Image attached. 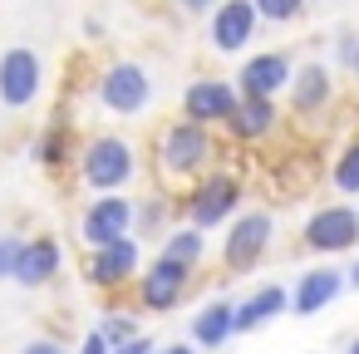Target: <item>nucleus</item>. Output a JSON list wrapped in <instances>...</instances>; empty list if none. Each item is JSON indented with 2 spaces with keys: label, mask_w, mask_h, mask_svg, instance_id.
Returning <instances> with one entry per match:
<instances>
[{
  "label": "nucleus",
  "mask_w": 359,
  "mask_h": 354,
  "mask_svg": "<svg viewBox=\"0 0 359 354\" xmlns=\"http://www.w3.org/2000/svg\"><path fill=\"white\" fill-rule=\"evenodd\" d=\"M202 251H207V231H202V226H177V231H168V236H163V256H172V261L197 266V261H202Z\"/></svg>",
  "instance_id": "obj_20"
},
{
  "label": "nucleus",
  "mask_w": 359,
  "mask_h": 354,
  "mask_svg": "<svg viewBox=\"0 0 359 354\" xmlns=\"http://www.w3.org/2000/svg\"><path fill=\"white\" fill-rule=\"evenodd\" d=\"M99 334H104V339H109V349H114V344H123L128 334H138V320H133V315H123V310H109V320L99 325Z\"/></svg>",
  "instance_id": "obj_24"
},
{
  "label": "nucleus",
  "mask_w": 359,
  "mask_h": 354,
  "mask_svg": "<svg viewBox=\"0 0 359 354\" xmlns=\"http://www.w3.org/2000/svg\"><path fill=\"white\" fill-rule=\"evenodd\" d=\"M236 84H226V79H197V84H187V94H182V118H192V123H226V114L236 109Z\"/></svg>",
  "instance_id": "obj_13"
},
{
  "label": "nucleus",
  "mask_w": 359,
  "mask_h": 354,
  "mask_svg": "<svg viewBox=\"0 0 359 354\" xmlns=\"http://www.w3.org/2000/svg\"><path fill=\"white\" fill-rule=\"evenodd\" d=\"M354 246H359V207L330 202L305 222V251L330 256V251H354Z\"/></svg>",
  "instance_id": "obj_10"
},
{
  "label": "nucleus",
  "mask_w": 359,
  "mask_h": 354,
  "mask_svg": "<svg viewBox=\"0 0 359 354\" xmlns=\"http://www.w3.org/2000/svg\"><path fill=\"white\" fill-rule=\"evenodd\" d=\"M334 187L349 192V197H359V143H349V148L334 158Z\"/></svg>",
  "instance_id": "obj_23"
},
{
  "label": "nucleus",
  "mask_w": 359,
  "mask_h": 354,
  "mask_svg": "<svg viewBox=\"0 0 359 354\" xmlns=\"http://www.w3.org/2000/svg\"><path fill=\"white\" fill-rule=\"evenodd\" d=\"M251 6H256V15H261L266 25H290V20L305 15L310 0H251Z\"/></svg>",
  "instance_id": "obj_21"
},
{
  "label": "nucleus",
  "mask_w": 359,
  "mask_h": 354,
  "mask_svg": "<svg viewBox=\"0 0 359 354\" xmlns=\"http://www.w3.org/2000/svg\"><path fill=\"white\" fill-rule=\"evenodd\" d=\"M192 271L197 266H187V261H172V256H163L158 251V261L148 266V271H138V300H143V310H158V315H168L182 295H187V285H192Z\"/></svg>",
  "instance_id": "obj_7"
},
{
  "label": "nucleus",
  "mask_w": 359,
  "mask_h": 354,
  "mask_svg": "<svg viewBox=\"0 0 359 354\" xmlns=\"http://www.w3.org/2000/svg\"><path fill=\"white\" fill-rule=\"evenodd\" d=\"M285 94H290V109H295V114H320V109L330 104V94H334L330 69H325V64H300V69L290 74Z\"/></svg>",
  "instance_id": "obj_18"
},
{
  "label": "nucleus",
  "mask_w": 359,
  "mask_h": 354,
  "mask_svg": "<svg viewBox=\"0 0 359 354\" xmlns=\"http://www.w3.org/2000/svg\"><path fill=\"white\" fill-rule=\"evenodd\" d=\"M344 285H354V290H359V261H354V266L344 271Z\"/></svg>",
  "instance_id": "obj_32"
},
{
  "label": "nucleus",
  "mask_w": 359,
  "mask_h": 354,
  "mask_svg": "<svg viewBox=\"0 0 359 354\" xmlns=\"http://www.w3.org/2000/svg\"><path fill=\"white\" fill-rule=\"evenodd\" d=\"M35 158H40L45 168H65V163H69V128H50V133L40 138Z\"/></svg>",
  "instance_id": "obj_22"
},
{
  "label": "nucleus",
  "mask_w": 359,
  "mask_h": 354,
  "mask_svg": "<svg viewBox=\"0 0 359 354\" xmlns=\"http://www.w3.org/2000/svg\"><path fill=\"white\" fill-rule=\"evenodd\" d=\"M285 305H290L285 285H261L256 295H246L241 305H231V334H251V329L271 325L276 315H285Z\"/></svg>",
  "instance_id": "obj_17"
},
{
  "label": "nucleus",
  "mask_w": 359,
  "mask_h": 354,
  "mask_svg": "<svg viewBox=\"0 0 359 354\" xmlns=\"http://www.w3.org/2000/svg\"><path fill=\"white\" fill-rule=\"evenodd\" d=\"M79 354H109V339H104L99 329H89V334H84V344H79Z\"/></svg>",
  "instance_id": "obj_28"
},
{
  "label": "nucleus",
  "mask_w": 359,
  "mask_h": 354,
  "mask_svg": "<svg viewBox=\"0 0 359 354\" xmlns=\"http://www.w3.org/2000/svg\"><path fill=\"white\" fill-rule=\"evenodd\" d=\"M339 290H344V271H334V266H315V271H305V275L295 280V290H290V310H295L300 320H310V315H320L325 305H334Z\"/></svg>",
  "instance_id": "obj_16"
},
{
  "label": "nucleus",
  "mask_w": 359,
  "mask_h": 354,
  "mask_svg": "<svg viewBox=\"0 0 359 354\" xmlns=\"http://www.w3.org/2000/svg\"><path fill=\"white\" fill-rule=\"evenodd\" d=\"M226 339H231V300H207V305H197V315H192V344L217 349V344H226Z\"/></svg>",
  "instance_id": "obj_19"
},
{
  "label": "nucleus",
  "mask_w": 359,
  "mask_h": 354,
  "mask_svg": "<svg viewBox=\"0 0 359 354\" xmlns=\"http://www.w3.org/2000/svg\"><path fill=\"white\" fill-rule=\"evenodd\" d=\"M339 60H344V64L354 60V35H339Z\"/></svg>",
  "instance_id": "obj_31"
},
{
  "label": "nucleus",
  "mask_w": 359,
  "mask_h": 354,
  "mask_svg": "<svg viewBox=\"0 0 359 354\" xmlns=\"http://www.w3.org/2000/svg\"><path fill=\"white\" fill-rule=\"evenodd\" d=\"M236 143H261V138H271L276 128H280V109H276V99H256V94H241L236 99V109L226 114V123H222Z\"/></svg>",
  "instance_id": "obj_14"
},
{
  "label": "nucleus",
  "mask_w": 359,
  "mask_h": 354,
  "mask_svg": "<svg viewBox=\"0 0 359 354\" xmlns=\"http://www.w3.org/2000/svg\"><path fill=\"white\" fill-rule=\"evenodd\" d=\"M20 236H0V280H11L15 275V261H20Z\"/></svg>",
  "instance_id": "obj_25"
},
{
  "label": "nucleus",
  "mask_w": 359,
  "mask_h": 354,
  "mask_svg": "<svg viewBox=\"0 0 359 354\" xmlns=\"http://www.w3.org/2000/svg\"><path fill=\"white\" fill-rule=\"evenodd\" d=\"M153 344H158V339H153V334H143V329H138V334H128V339H123V344H114V349H109V354H153Z\"/></svg>",
  "instance_id": "obj_26"
},
{
  "label": "nucleus",
  "mask_w": 359,
  "mask_h": 354,
  "mask_svg": "<svg viewBox=\"0 0 359 354\" xmlns=\"http://www.w3.org/2000/svg\"><path fill=\"white\" fill-rule=\"evenodd\" d=\"M133 222H138L133 197H94V202L84 207V217H79V241H84L89 251H94V246H109V241L128 236Z\"/></svg>",
  "instance_id": "obj_9"
},
{
  "label": "nucleus",
  "mask_w": 359,
  "mask_h": 354,
  "mask_svg": "<svg viewBox=\"0 0 359 354\" xmlns=\"http://www.w3.org/2000/svg\"><path fill=\"white\" fill-rule=\"evenodd\" d=\"M153 354H197V349H192V344H182V339H177V344H153Z\"/></svg>",
  "instance_id": "obj_30"
},
{
  "label": "nucleus",
  "mask_w": 359,
  "mask_h": 354,
  "mask_svg": "<svg viewBox=\"0 0 359 354\" xmlns=\"http://www.w3.org/2000/svg\"><path fill=\"white\" fill-rule=\"evenodd\" d=\"M99 104H104L109 114H118V118L143 114V109L153 104V79H148V69H143V64H128V60L109 64V69L99 74Z\"/></svg>",
  "instance_id": "obj_3"
},
{
  "label": "nucleus",
  "mask_w": 359,
  "mask_h": 354,
  "mask_svg": "<svg viewBox=\"0 0 359 354\" xmlns=\"http://www.w3.org/2000/svg\"><path fill=\"white\" fill-rule=\"evenodd\" d=\"M349 69H354V79H359V40H354V60H349Z\"/></svg>",
  "instance_id": "obj_33"
},
{
  "label": "nucleus",
  "mask_w": 359,
  "mask_h": 354,
  "mask_svg": "<svg viewBox=\"0 0 359 354\" xmlns=\"http://www.w3.org/2000/svg\"><path fill=\"white\" fill-rule=\"evenodd\" d=\"M290 74H295L290 55H280V50H261V55H251V60L241 64V74H236V94L276 99V94H285Z\"/></svg>",
  "instance_id": "obj_12"
},
{
  "label": "nucleus",
  "mask_w": 359,
  "mask_h": 354,
  "mask_svg": "<svg viewBox=\"0 0 359 354\" xmlns=\"http://www.w3.org/2000/svg\"><path fill=\"white\" fill-rule=\"evenodd\" d=\"M177 6H182L187 15H207V11L217 6V0H177Z\"/></svg>",
  "instance_id": "obj_29"
},
{
  "label": "nucleus",
  "mask_w": 359,
  "mask_h": 354,
  "mask_svg": "<svg viewBox=\"0 0 359 354\" xmlns=\"http://www.w3.org/2000/svg\"><path fill=\"white\" fill-rule=\"evenodd\" d=\"M261 30V15L251 0H217L212 6V20H207V40L217 55H241Z\"/></svg>",
  "instance_id": "obj_8"
},
{
  "label": "nucleus",
  "mask_w": 359,
  "mask_h": 354,
  "mask_svg": "<svg viewBox=\"0 0 359 354\" xmlns=\"http://www.w3.org/2000/svg\"><path fill=\"white\" fill-rule=\"evenodd\" d=\"M60 266H65L60 241H55V236H30V241L20 246V261H15V275H11V280H20L25 290H40V285H50V280L60 275Z\"/></svg>",
  "instance_id": "obj_15"
},
{
  "label": "nucleus",
  "mask_w": 359,
  "mask_h": 354,
  "mask_svg": "<svg viewBox=\"0 0 359 354\" xmlns=\"http://www.w3.org/2000/svg\"><path fill=\"white\" fill-rule=\"evenodd\" d=\"M20 354H69V349H65L60 339H30V344H25Z\"/></svg>",
  "instance_id": "obj_27"
},
{
  "label": "nucleus",
  "mask_w": 359,
  "mask_h": 354,
  "mask_svg": "<svg viewBox=\"0 0 359 354\" xmlns=\"http://www.w3.org/2000/svg\"><path fill=\"white\" fill-rule=\"evenodd\" d=\"M40 89H45V64L35 50L15 45L0 55V104L6 109H30L40 99Z\"/></svg>",
  "instance_id": "obj_6"
},
{
  "label": "nucleus",
  "mask_w": 359,
  "mask_h": 354,
  "mask_svg": "<svg viewBox=\"0 0 359 354\" xmlns=\"http://www.w3.org/2000/svg\"><path fill=\"white\" fill-rule=\"evenodd\" d=\"M271 236H276V217L271 212H236L231 217V231H226V241H222V261H226V271H251L261 256H266V246H271Z\"/></svg>",
  "instance_id": "obj_4"
},
{
  "label": "nucleus",
  "mask_w": 359,
  "mask_h": 354,
  "mask_svg": "<svg viewBox=\"0 0 359 354\" xmlns=\"http://www.w3.org/2000/svg\"><path fill=\"white\" fill-rule=\"evenodd\" d=\"M138 271H143V251H138L133 231L118 236V241H109V246H94V251H89V266H84V275H89L94 290H118V285H128V275H138Z\"/></svg>",
  "instance_id": "obj_11"
},
{
  "label": "nucleus",
  "mask_w": 359,
  "mask_h": 354,
  "mask_svg": "<svg viewBox=\"0 0 359 354\" xmlns=\"http://www.w3.org/2000/svg\"><path fill=\"white\" fill-rule=\"evenodd\" d=\"M212 158H217V143H212L207 123L182 118L158 133V172L163 177H197V172H207Z\"/></svg>",
  "instance_id": "obj_2"
},
{
  "label": "nucleus",
  "mask_w": 359,
  "mask_h": 354,
  "mask_svg": "<svg viewBox=\"0 0 359 354\" xmlns=\"http://www.w3.org/2000/svg\"><path fill=\"white\" fill-rule=\"evenodd\" d=\"M236 212H241V182H236L231 172H207V177L187 192V222L202 226V231L222 226V222L236 217Z\"/></svg>",
  "instance_id": "obj_5"
},
{
  "label": "nucleus",
  "mask_w": 359,
  "mask_h": 354,
  "mask_svg": "<svg viewBox=\"0 0 359 354\" xmlns=\"http://www.w3.org/2000/svg\"><path fill=\"white\" fill-rule=\"evenodd\" d=\"M344 354H359V334H354V339H349V349H344Z\"/></svg>",
  "instance_id": "obj_34"
},
{
  "label": "nucleus",
  "mask_w": 359,
  "mask_h": 354,
  "mask_svg": "<svg viewBox=\"0 0 359 354\" xmlns=\"http://www.w3.org/2000/svg\"><path fill=\"white\" fill-rule=\"evenodd\" d=\"M138 172V148L118 133H99L79 148V182L89 192H118Z\"/></svg>",
  "instance_id": "obj_1"
}]
</instances>
